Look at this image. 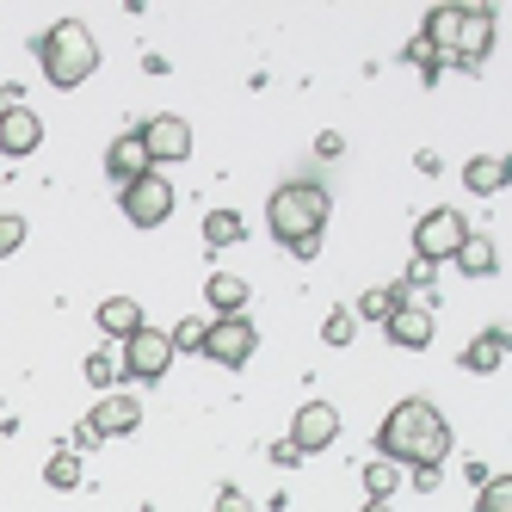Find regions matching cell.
I'll return each mask as SVG.
<instances>
[{
	"mask_svg": "<svg viewBox=\"0 0 512 512\" xmlns=\"http://www.w3.org/2000/svg\"><path fill=\"white\" fill-rule=\"evenodd\" d=\"M383 334H389V346H401V352H426L432 334H438V315H432L426 303H401V309L383 321Z\"/></svg>",
	"mask_w": 512,
	"mask_h": 512,
	"instance_id": "cell-12",
	"label": "cell"
},
{
	"mask_svg": "<svg viewBox=\"0 0 512 512\" xmlns=\"http://www.w3.org/2000/svg\"><path fill=\"white\" fill-rule=\"evenodd\" d=\"M377 457H389L401 475L408 469H445L451 457V420L426 395H401L377 426Z\"/></svg>",
	"mask_w": 512,
	"mask_h": 512,
	"instance_id": "cell-1",
	"label": "cell"
},
{
	"mask_svg": "<svg viewBox=\"0 0 512 512\" xmlns=\"http://www.w3.org/2000/svg\"><path fill=\"white\" fill-rule=\"evenodd\" d=\"M81 371H87V383H93L99 395H112V389L124 383V364H118V346H99V352H87V364H81Z\"/></svg>",
	"mask_w": 512,
	"mask_h": 512,
	"instance_id": "cell-22",
	"label": "cell"
},
{
	"mask_svg": "<svg viewBox=\"0 0 512 512\" xmlns=\"http://www.w3.org/2000/svg\"><path fill=\"white\" fill-rule=\"evenodd\" d=\"M204 334H210V315H186V321H173V327H167L173 358H179V352H204Z\"/></svg>",
	"mask_w": 512,
	"mask_h": 512,
	"instance_id": "cell-26",
	"label": "cell"
},
{
	"mask_svg": "<svg viewBox=\"0 0 512 512\" xmlns=\"http://www.w3.org/2000/svg\"><path fill=\"white\" fill-rule=\"evenodd\" d=\"M118 364H124V383H161L173 371V340L167 327H136V334L118 346Z\"/></svg>",
	"mask_w": 512,
	"mask_h": 512,
	"instance_id": "cell-6",
	"label": "cell"
},
{
	"mask_svg": "<svg viewBox=\"0 0 512 512\" xmlns=\"http://www.w3.org/2000/svg\"><path fill=\"white\" fill-rule=\"evenodd\" d=\"M408 475H414V488H420V494H432V488H438V469H408Z\"/></svg>",
	"mask_w": 512,
	"mask_h": 512,
	"instance_id": "cell-36",
	"label": "cell"
},
{
	"mask_svg": "<svg viewBox=\"0 0 512 512\" xmlns=\"http://www.w3.org/2000/svg\"><path fill=\"white\" fill-rule=\"evenodd\" d=\"M340 438V408L334 401H303L297 414H290V445H297V457H315Z\"/></svg>",
	"mask_w": 512,
	"mask_h": 512,
	"instance_id": "cell-10",
	"label": "cell"
},
{
	"mask_svg": "<svg viewBox=\"0 0 512 512\" xmlns=\"http://www.w3.org/2000/svg\"><path fill=\"white\" fill-rule=\"evenodd\" d=\"M463 278H494L500 272V247H494V235H475L469 229V241L457 247V260H451Z\"/></svg>",
	"mask_w": 512,
	"mask_h": 512,
	"instance_id": "cell-20",
	"label": "cell"
},
{
	"mask_svg": "<svg viewBox=\"0 0 512 512\" xmlns=\"http://www.w3.org/2000/svg\"><path fill=\"white\" fill-rule=\"evenodd\" d=\"M44 488H56V494H75L81 488V451H50V463H44Z\"/></svg>",
	"mask_w": 512,
	"mask_h": 512,
	"instance_id": "cell-24",
	"label": "cell"
},
{
	"mask_svg": "<svg viewBox=\"0 0 512 512\" xmlns=\"http://www.w3.org/2000/svg\"><path fill=\"white\" fill-rule=\"evenodd\" d=\"M327 210H334V198H327L321 179H284V186L266 198V229L284 253L297 247H321V229H327Z\"/></svg>",
	"mask_w": 512,
	"mask_h": 512,
	"instance_id": "cell-2",
	"label": "cell"
},
{
	"mask_svg": "<svg viewBox=\"0 0 512 512\" xmlns=\"http://www.w3.org/2000/svg\"><path fill=\"white\" fill-rule=\"evenodd\" d=\"M494 50V7L488 0H463V25H457V50L445 68H463V75H475V68L488 62Z\"/></svg>",
	"mask_w": 512,
	"mask_h": 512,
	"instance_id": "cell-9",
	"label": "cell"
},
{
	"mask_svg": "<svg viewBox=\"0 0 512 512\" xmlns=\"http://www.w3.org/2000/svg\"><path fill=\"white\" fill-rule=\"evenodd\" d=\"M401 62H414V68H420V81H426V87H432L438 75H445V56H438V50H432L426 38H414L408 50H401Z\"/></svg>",
	"mask_w": 512,
	"mask_h": 512,
	"instance_id": "cell-27",
	"label": "cell"
},
{
	"mask_svg": "<svg viewBox=\"0 0 512 512\" xmlns=\"http://www.w3.org/2000/svg\"><path fill=\"white\" fill-rule=\"evenodd\" d=\"M463 186L475 198H500L512 186V161L506 155H475V161H463Z\"/></svg>",
	"mask_w": 512,
	"mask_h": 512,
	"instance_id": "cell-18",
	"label": "cell"
},
{
	"mask_svg": "<svg viewBox=\"0 0 512 512\" xmlns=\"http://www.w3.org/2000/svg\"><path fill=\"white\" fill-rule=\"evenodd\" d=\"M358 512H395V506H389V500H364Z\"/></svg>",
	"mask_w": 512,
	"mask_h": 512,
	"instance_id": "cell-37",
	"label": "cell"
},
{
	"mask_svg": "<svg viewBox=\"0 0 512 512\" xmlns=\"http://www.w3.org/2000/svg\"><path fill=\"white\" fill-rule=\"evenodd\" d=\"M469 241V223H463V210H451V204H432L420 223H414V260H426V266H445V260H457V247Z\"/></svg>",
	"mask_w": 512,
	"mask_h": 512,
	"instance_id": "cell-4",
	"label": "cell"
},
{
	"mask_svg": "<svg viewBox=\"0 0 512 512\" xmlns=\"http://www.w3.org/2000/svg\"><path fill=\"white\" fill-rule=\"evenodd\" d=\"M99 445H105V438H99V432H93L87 420L75 426V438H68V451H99Z\"/></svg>",
	"mask_w": 512,
	"mask_h": 512,
	"instance_id": "cell-34",
	"label": "cell"
},
{
	"mask_svg": "<svg viewBox=\"0 0 512 512\" xmlns=\"http://www.w3.org/2000/svg\"><path fill=\"white\" fill-rule=\"evenodd\" d=\"M395 488H401V469H395L389 457H371V463H364V500H395Z\"/></svg>",
	"mask_w": 512,
	"mask_h": 512,
	"instance_id": "cell-25",
	"label": "cell"
},
{
	"mask_svg": "<svg viewBox=\"0 0 512 512\" xmlns=\"http://www.w3.org/2000/svg\"><path fill=\"white\" fill-rule=\"evenodd\" d=\"M457 25H463V0H438V7L426 13V25H420V38L451 62V50H457Z\"/></svg>",
	"mask_w": 512,
	"mask_h": 512,
	"instance_id": "cell-19",
	"label": "cell"
},
{
	"mask_svg": "<svg viewBox=\"0 0 512 512\" xmlns=\"http://www.w3.org/2000/svg\"><path fill=\"white\" fill-rule=\"evenodd\" d=\"M25 235H31V223L19 210H0V260H13V253L25 247Z\"/></svg>",
	"mask_w": 512,
	"mask_h": 512,
	"instance_id": "cell-30",
	"label": "cell"
},
{
	"mask_svg": "<svg viewBox=\"0 0 512 512\" xmlns=\"http://www.w3.org/2000/svg\"><path fill=\"white\" fill-rule=\"evenodd\" d=\"M93 321H99V334H105V340H118V346L136 334V327H149V315H142L136 297H105V303L93 309Z\"/></svg>",
	"mask_w": 512,
	"mask_h": 512,
	"instance_id": "cell-17",
	"label": "cell"
},
{
	"mask_svg": "<svg viewBox=\"0 0 512 512\" xmlns=\"http://www.w3.org/2000/svg\"><path fill=\"white\" fill-rule=\"evenodd\" d=\"M272 463H278V469H297L303 457H297V445H290V438H278V445H272Z\"/></svg>",
	"mask_w": 512,
	"mask_h": 512,
	"instance_id": "cell-35",
	"label": "cell"
},
{
	"mask_svg": "<svg viewBox=\"0 0 512 512\" xmlns=\"http://www.w3.org/2000/svg\"><path fill=\"white\" fill-rule=\"evenodd\" d=\"M87 426H93L99 438H130V432L142 426V401H136L130 389H112V395H99V401H93Z\"/></svg>",
	"mask_w": 512,
	"mask_h": 512,
	"instance_id": "cell-11",
	"label": "cell"
},
{
	"mask_svg": "<svg viewBox=\"0 0 512 512\" xmlns=\"http://www.w3.org/2000/svg\"><path fill=\"white\" fill-rule=\"evenodd\" d=\"M31 56H38L44 81H50L56 93H75V87L93 81V68H99V38H93L81 19H56L50 31H38Z\"/></svg>",
	"mask_w": 512,
	"mask_h": 512,
	"instance_id": "cell-3",
	"label": "cell"
},
{
	"mask_svg": "<svg viewBox=\"0 0 512 512\" xmlns=\"http://www.w3.org/2000/svg\"><path fill=\"white\" fill-rule=\"evenodd\" d=\"M315 155H321V161H340V155H346V136H340V130H321V136H315Z\"/></svg>",
	"mask_w": 512,
	"mask_h": 512,
	"instance_id": "cell-32",
	"label": "cell"
},
{
	"mask_svg": "<svg viewBox=\"0 0 512 512\" xmlns=\"http://www.w3.org/2000/svg\"><path fill=\"white\" fill-rule=\"evenodd\" d=\"M475 512H512V475H488L475 494Z\"/></svg>",
	"mask_w": 512,
	"mask_h": 512,
	"instance_id": "cell-28",
	"label": "cell"
},
{
	"mask_svg": "<svg viewBox=\"0 0 512 512\" xmlns=\"http://www.w3.org/2000/svg\"><path fill=\"white\" fill-rule=\"evenodd\" d=\"M38 149H44V118L31 112V105H19V112L0 118V155H7V161H25Z\"/></svg>",
	"mask_w": 512,
	"mask_h": 512,
	"instance_id": "cell-13",
	"label": "cell"
},
{
	"mask_svg": "<svg viewBox=\"0 0 512 512\" xmlns=\"http://www.w3.org/2000/svg\"><path fill=\"white\" fill-rule=\"evenodd\" d=\"M210 512H253V500L229 482V488H216V506H210Z\"/></svg>",
	"mask_w": 512,
	"mask_h": 512,
	"instance_id": "cell-31",
	"label": "cell"
},
{
	"mask_svg": "<svg viewBox=\"0 0 512 512\" xmlns=\"http://www.w3.org/2000/svg\"><path fill=\"white\" fill-rule=\"evenodd\" d=\"M253 352H260V327H253V315H223V321H210L198 358L223 364V371H241V364H253Z\"/></svg>",
	"mask_w": 512,
	"mask_h": 512,
	"instance_id": "cell-7",
	"label": "cell"
},
{
	"mask_svg": "<svg viewBox=\"0 0 512 512\" xmlns=\"http://www.w3.org/2000/svg\"><path fill=\"white\" fill-rule=\"evenodd\" d=\"M142 136V155H149V167H173V161H192V124L179 118V112H155V118H142L136 124Z\"/></svg>",
	"mask_w": 512,
	"mask_h": 512,
	"instance_id": "cell-8",
	"label": "cell"
},
{
	"mask_svg": "<svg viewBox=\"0 0 512 512\" xmlns=\"http://www.w3.org/2000/svg\"><path fill=\"white\" fill-rule=\"evenodd\" d=\"M506 352H512V334H506V327H482V334L463 346V358H457V364H463L469 377H494L500 364H506Z\"/></svg>",
	"mask_w": 512,
	"mask_h": 512,
	"instance_id": "cell-14",
	"label": "cell"
},
{
	"mask_svg": "<svg viewBox=\"0 0 512 512\" xmlns=\"http://www.w3.org/2000/svg\"><path fill=\"white\" fill-rule=\"evenodd\" d=\"M173 204H179V192H173L167 173H142V179H130V186L118 192V210H124L130 229H161L173 216Z\"/></svg>",
	"mask_w": 512,
	"mask_h": 512,
	"instance_id": "cell-5",
	"label": "cell"
},
{
	"mask_svg": "<svg viewBox=\"0 0 512 512\" xmlns=\"http://www.w3.org/2000/svg\"><path fill=\"white\" fill-rule=\"evenodd\" d=\"M241 235H247L241 210H204V247H235Z\"/></svg>",
	"mask_w": 512,
	"mask_h": 512,
	"instance_id": "cell-23",
	"label": "cell"
},
{
	"mask_svg": "<svg viewBox=\"0 0 512 512\" xmlns=\"http://www.w3.org/2000/svg\"><path fill=\"white\" fill-rule=\"evenodd\" d=\"M401 303H408V290H401V284H377V290H364V297L352 303V315H358V321H377V327H383V321H389Z\"/></svg>",
	"mask_w": 512,
	"mask_h": 512,
	"instance_id": "cell-21",
	"label": "cell"
},
{
	"mask_svg": "<svg viewBox=\"0 0 512 512\" xmlns=\"http://www.w3.org/2000/svg\"><path fill=\"white\" fill-rule=\"evenodd\" d=\"M19 105H25V87H19V81H0V118L19 112Z\"/></svg>",
	"mask_w": 512,
	"mask_h": 512,
	"instance_id": "cell-33",
	"label": "cell"
},
{
	"mask_svg": "<svg viewBox=\"0 0 512 512\" xmlns=\"http://www.w3.org/2000/svg\"><path fill=\"white\" fill-rule=\"evenodd\" d=\"M321 340H327V346H352V340H358V315H352V309H327Z\"/></svg>",
	"mask_w": 512,
	"mask_h": 512,
	"instance_id": "cell-29",
	"label": "cell"
},
{
	"mask_svg": "<svg viewBox=\"0 0 512 512\" xmlns=\"http://www.w3.org/2000/svg\"><path fill=\"white\" fill-rule=\"evenodd\" d=\"M142 173H155L149 167V155H142V136L136 130H124V136H112V149H105V179L124 192L130 179H142Z\"/></svg>",
	"mask_w": 512,
	"mask_h": 512,
	"instance_id": "cell-16",
	"label": "cell"
},
{
	"mask_svg": "<svg viewBox=\"0 0 512 512\" xmlns=\"http://www.w3.org/2000/svg\"><path fill=\"white\" fill-rule=\"evenodd\" d=\"M204 303H210V321H223V315H247L253 284H247L241 272H210V278H204Z\"/></svg>",
	"mask_w": 512,
	"mask_h": 512,
	"instance_id": "cell-15",
	"label": "cell"
}]
</instances>
